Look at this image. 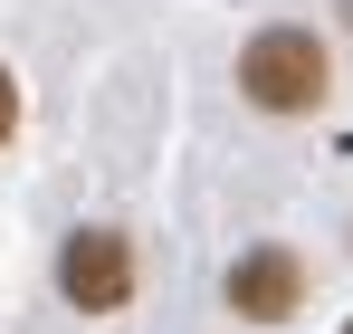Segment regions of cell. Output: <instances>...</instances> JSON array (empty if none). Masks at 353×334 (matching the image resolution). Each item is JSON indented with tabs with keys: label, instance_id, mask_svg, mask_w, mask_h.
<instances>
[{
	"label": "cell",
	"instance_id": "6da1fadb",
	"mask_svg": "<svg viewBox=\"0 0 353 334\" xmlns=\"http://www.w3.org/2000/svg\"><path fill=\"white\" fill-rule=\"evenodd\" d=\"M239 96L258 115H305L325 96V39H305V29H258V39L239 48Z\"/></svg>",
	"mask_w": 353,
	"mask_h": 334
},
{
	"label": "cell",
	"instance_id": "7a4b0ae2",
	"mask_svg": "<svg viewBox=\"0 0 353 334\" xmlns=\"http://www.w3.org/2000/svg\"><path fill=\"white\" fill-rule=\"evenodd\" d=\"M58 296L77 315H115L124 296H134V239L124 229H77L58 248Z\"/></svg>",
	"mask_w": 353,
	"mask_h": 334
},
{
	"label": "cell",
	"instance_id": "3957f363",
	"mask_svg": "<svg viewBox=\"0 0 353 334\" xmlns=\"http://www.w3.org/2000/svg\"><path fill=\"white\" fill-rule=\"evenodd\" d=\"M296 296H305V268H296L287 248H248V258L230 268V315L277 325V315H296Z\"/></svg>",
	"mask_w": 353,
	"mask_h": 334
},
{
	"label": "cell",
	"instance_id": "277c9868",
	"mask_svg": "<svg viewBox=\"0 0 353 334\" xmlns=\"http://www.w3.org/2000/svg\"><path fill=\"white\" fill-rule=\"evenodd\" d=\"M10 134H19V77L0 67V144H10Z\"/></svg>",
	"mask_w": 353,
	"mask_h": 334
}]
</instances>
